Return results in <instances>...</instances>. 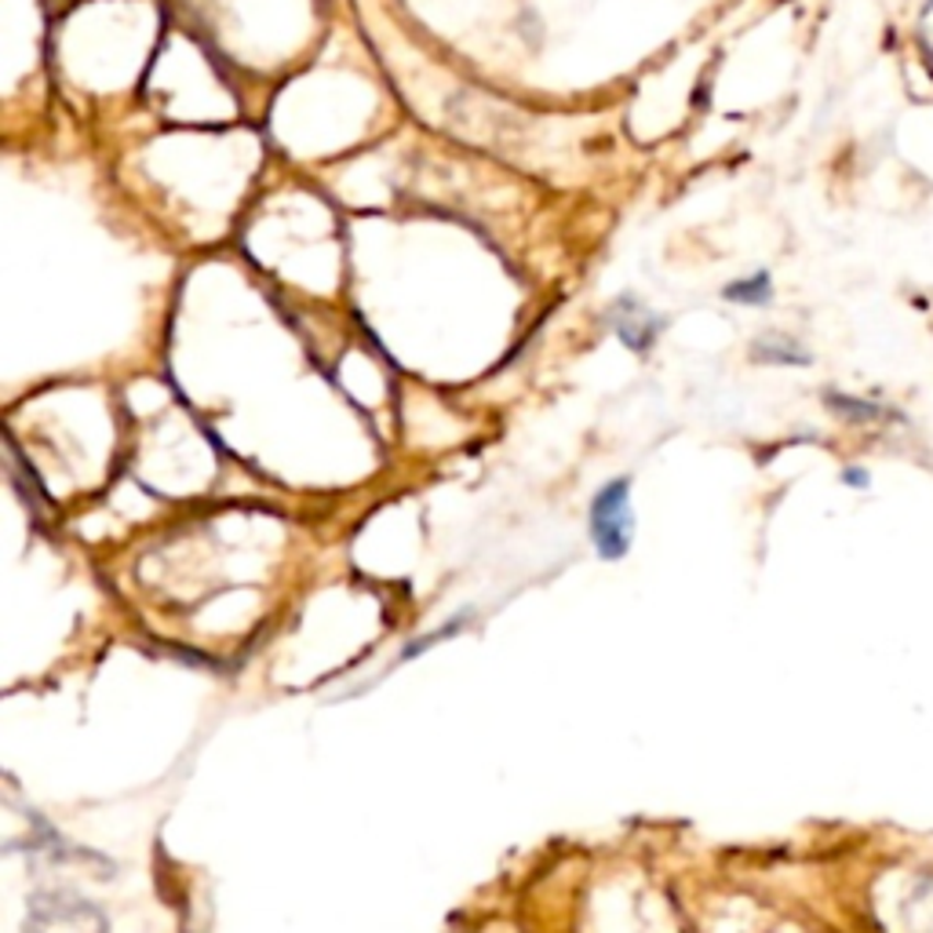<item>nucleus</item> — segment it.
<instances>
[{
	"mask_svg": "<svg viewBox=\"0 0 933 933\" xmlns=\"http://www.w3.org/2000/svg\"><path fill=\"white\" fill-rule=\"evenodd\" d=\"M591 543L598 559L620 562L634 540V510H631V477H612L595 493L587 510Z\"/></svg>",
	"mask_w": 933,
	"mask_h": 933,
	"instance_id": "1",
	"label": "nucleus"
},
{
	"mask_svg": "<svg viewBox=\"0 0 933 933\" xmlns=\"http://www.w3.org/2000/svg\"><path fill=\"white\" fill-rule=\"evenodd\" d=\"M609 325L628 350H634V355H650L660 328H664V317L653 314L650 306L639 303L634 295H620L609 311Z\"/></svg>",
	"mask_w": 933,
	"mask_h": 933,
	"instance_id": "2",
	"label": "nucleus"
},
{
	"mask_svg": "<svg viewBox=\"0 0 933 933\" xmlns=\"http://www.w3.org/2000/svg\"><path fill=\"white\" fill-rule=\"evenodd\" d=\"M751 358L762 366H810V350L791 336H762L758 344H751Z\"/></svg>",
	"mask_w": 933,
	"mask_h": 933,
	"instance_id": "3",
	"label": "nucleus"
},
{
	"mask_svg": "<svg viewBox=\"0 0 933 933\" xmlns=\"http://www.w3.org/2000/svg\"><path fill=\"white\" fill-rule=\"evenodd\" d=\"M722 300H730L737 306H766L773 300V278L766 270H758V274H751V278L730 281L722 289Z\"/></svg>",
	"mask_w": 933,
	"mask_h": 933,
	"instance_id": "4",
	"label": "nucleus"
},
{
	"mask_svg": "<svg viewBox=\"0 0 933 933\" xmlns=\"http://www.w3.org/2000/svg\"><path fill=\"white\" fill-rule=\"evenodd\" d=\"M828 408H835V413L857 419V424H861V419H872V416L883 413V408L875 402H857V397H842V394H828Z\"/></svg>",
	"mask_w": 933,
	"mask_h": 933,
	"instance_id": "5",
	"label": "nucleus"
},
{
	"mask_svg": "<svg viewBox=\"0 0 933 933\" xmlns=\"http://www.w3.org/2000/svg\"><path fill=\"white\" fill-rule=\"evenodd\" d=\"M842 482L853 485V488H864L868 485V471H861V466H846V471H842Z\"/></svg>",
	"mask_w": 933,
	"mask_h": 933,
	"instance_id": "6",
	"label": "nucleus"
}]
</instances>
